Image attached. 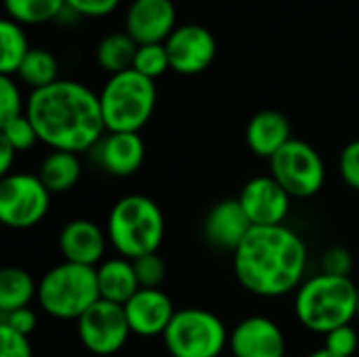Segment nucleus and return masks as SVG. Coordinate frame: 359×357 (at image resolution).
I'll list each match as a JSON object with an SVG mask.
<instances>
[{"label":"nucleus","instance_id":"obj_1","mask_svg":"<svg viewBox=\"0 0 359 357\" xmlns=\"http://www.w3.org/2000/svg\"><path fill=\"white\" fill-rule=\"evenodd\" d=\"M25 116L34 124L38 141L50 151H90L107 133L99 95L76 80H57L46 88L32 90Z\"/></svg>","mask_w":359,"mask_h":357},{"label":"nucleus","instance_id":"obj_2","mask_svg":"<svg viewBox=\"0 0 359 357\" xmlns=\"http://www.w3.org/2000/svg\"><path fill=\"white\" fill-rule=\"evenodd\" d=\"M307 259V244L290 227H252L233 252V271L250 295L278 299L305 282Z\"/></svg>","mask_w":359,"mask_h":357},{"label":"nucleus","instance_id":"obj_3","mask_svg":"<svg viewBox=\"0 0 359 357\" xmlns=\"http://www.w3.org/2000/svg\"><path fill=\"white\" fill-rule=\"evenodd\" d=\"M294 316L311 332L328 335L358 318V284L351 278L318 274L294 292Z\"/></svg>","mask_w":359,"mask_h":357},{"label":"nucleus","instance_id":"obj_4","mask_svg":"<svg viewBox=\"0 0 359 357\" xmlns=\"http://www.w3.org/2000/svg\"><path fill=\"white\" fill-rule=\"evenodd\" d=\"M105 231L118 257L135 261L158 252L166 234V221L156 200L143 194H130L111 206Z\"/></svg>","mask_w":359,"mask_h":357},{"label":"nucleus","instance_id":"obj_5","mask_svg":"<svg viewBox=\"0 0 359 357\" xmlns=\"http://www.w3.org/2000/svg\"><path fill=\"white\" fill-rule=\"evenodd\" d=\"M38 305L55 320L78 322L97 301V267L63 261L48 269L38 282Z\"/></svg>","mask_w":359,"mask_h":357},{"label":"nucleus","instance_id":"obj_6","mask_svg":"<svg viewBox=\"0 0 359 357\" xmlns=\"http://www.w3.org/2000/svg\"><path fill=\"white\" fill-rule=\"evenodd\" d=\"M107 133H139L154 116L156 82L135 69L114 74L99 93Z\"/></svg>","mask_w":359,"mask_h":357},{"label":"nucleus","instance_id":"obj_7","mask_svg":"<svg viewBox=\"0 0 359 357\" xmlns=\"http://www.w3.org/2000/svg\"><path fill=\"white\" fill-rule=\"evenodd\" d=\"M162 341L172 357H219L229 347V332L217 314L185 307L175 314Z\"/></svg>","mask_w":359,"mask_h":357},{"label":"nucleus","instance_id":"obj_8","mask_svg":"<svg viewBox=\"0 0 359 357\" xmlns=\"http://www.w3.org/2000/svg\"><path fill=\"white\" fill-rule=\"evenodd\" d=\"M271 177L290 198H313L326 181V166L320 151L303 139H290L271 160Z\"/></svg>","mask_w":359,"mask_h":357},{"label":"nucleus","instance_id":"obj_9","mask_svg":"<svg viewBox=\"0 0 359 357\" xmlns=\"http://www.w3.org/2000/svg\"><path fill=\"white\" fill-rule=\"evenodd\" d=\"M50 191L29 173H11L0 179V223L11 229L36 227L50 210Z\"/></svg>","mask_w":359,"mask_h":357},{"label":"nucleus","instance_id":"obj_10","mask_svg":"<svg viewBox=\"0 0 359 357\" xmlns=\"http://www.w3.org/2000/svg\"><path fill=\"white\" fill-rule=\"evenodd\" d=\"M76 332L82 347L99 357L118 353L133 335L124 314V305H116L103 299L97 301L76 322Z\"/></svg>","mask_w":359,"mask_h":357},{"label":"nucleus","instance_id":"obj_11","mask_svg":"<svg viewBox=\"0 0 359 357\" xmlns=\"http://www.w3.org/2000/svg\"><path fill=\"white\" fill-rule=\"evenodd\" d=\"M164 44L168 50L170 69L181 76L202 74L217 57V40L212 32L200 23L177 25Z\"/></svg>","mask_w":359,"mask_h":357},{"label":"nucleus","instance_id":"obj_12","mask_svg":"<svg viewBox=\"0 0 359 357\" xmlns=\"http://www.w3.org/2000/svg\"><path fill=\"white\" fill-rule=\"evenodd\" d=\"M238 200L248 215L252 227H273L284 225L290 213L292 198L271 175H263L250 179L242 187Z\"/></svg>","mask_w":359,"mask_h":357},{"label":"nucleus","instance_id":"obj_13","mask_svg":"<svg viewBox=\"0 0 359 357\" xmlns=\"http://www.w3.org/2000/svg\"><path fill=\"white\" fill-rule=\"evenodd\" d=\"M124 27L137 44H164L177 29L175 0H133Z\"/></svg>","mask_w":359,"mask_h":357},{"label":"nucleus","instance_id":"obj_14","mask_svg":"<svg viewBox=\"0 0 359 357\" xmlns=\"http://www.w3.org/2000/svg\"><path fill=\"white\" fill-rule=\"evenodd\" d=\"M233 357H284L286 337L278 322L267 316H248L229 332Z\"/></svg>","mask_w":359,"mask_h":357},{"label":"nucleus","instance_id":"obj_15","mask_svg":"<svg viewBox=\"0 0 359 357\" xmlns=\"http://www.w3.org/2000/svg\"><path fill=\"white\" fill-rule=\"evenodd\" d=\"M130 332L143 339L164 337L177 309L172 299L162 288H139L137 295L124 305Z\"/></svg>","mask_w":359,"mask_h":357},{"label":"nucleus","instance_id":"obj_16","mask_svg":"<svg viewBox=\"0 0 359 357\" xmlns=\"http://www.w3.org/2000/svg\"><path fill=\"white\" fill-rule=\"evenodd\" d=\"M109 238L90 219H72L59 231V252L63 261L99 267L105 259Z\"/></svg>","mask_w":359,"mask_h":357},{"label":"nucleus","instance_id":"obj_17","mask_svg":"<svg viewBox=\"0 0 359 357\" xmlns=\"http://www.w3.org/2000/svg\"><path fill=\"white\" fill-rule=\"evenodd\" d=\"M90 151L97 166L111 177H133L145 160V143L139 133H105Z\"/></svg>","mask_w":359,"mask_h":357},{"label":"nucleus","instance_id":"obj_18","mask_svg":"<svg viewBox=\"0 0 359 357\" xmlns=\"http://www.w3.org/2000/svg\"><path fill=\"white\" fill-rule=\"evenodd\" d=\"M250 229L252 223L238 198H227L217 202L204 219L206 242L227 252H236Z\"/></svg>","mask_w":359,"mask_h":357},{"label":"nucleus","instance_id":"obj_19","mask_svg":"<svg viewBox=\"0 0 359 357\" xmlns=\"http://www.w3.org/2000/svg\"><path fill=\"white\" fill-rule=\"evenodd\" d=\"M290 139V120L278 109H261L246 124V145L259 158L271 160Z\"/></svg>","mask_w":359,"mask_h":357},{"label":"nucleus","instance_id":"obj_20","mask_svg":"<svg viewBox=\"0 0 359 357\" xmlns=\"http://www.w3.org/2000/svg\"><path fill=\"white\" fill-rule=\"evenodd\" d=\"M97 284L101 299L116 305H126L141 288L133 261L124 257L105 259L97 267Z\"/></svg>","mask_w":359,"mask_h":357},{"label":"nucleus","instance_id":"obj_21","mask_svg":"<svg viewBox=\"0 0 359 357\" xmlns=\"http://www.w3.org/2000/svg\"><path fill=\"white\" fill-rule=\"evenodd\" d=\"M80 177L82 162L80 156L72 151H50L38 168V179L50 194H65L74 189Z\"/></svg>","mask_w":359,"mask_h":357},{"label":"nucleus","instance_id":"obj_22","mask_svg":"<svg viewBox=\"0 0 359 357\" xmlns=\"http://www.w3.org/2000/svg\"><path fill=\"white\" fill-rule=\"evenodd\" d=\"M38 299V282L21 267H4L0 271V314L29 307Z\"/></svg>","mask_w":359,"mask_h":357},{"label":"nucleus","instance_id":"obj_23","mask_svg":"<svg viewBox=\"0 0 359 357\" xmlns=\"http://www.w3.org/2000/svg\"><path fill=\"white\" fill-rule=\"evenodd\" d=\"M137 48H139V44L126 32H120V34L116 32V34H107L105 38L99 40L95 59L101 69H105L109 76H114V74L133 69Z\"/></svg>","mask_w":359,"mask_h":357},{"label":"nucleus","instance_id":"obj_24","mask_svg":"<svg viewBox=\"0 0 359 357\" xmlns=\"http://www.w3.org/2000/svg\"><path fill=\"white\" fill-rule=\"evenodd\" d=\"M15 76L19 82H23L32 90L46 88V86L55 84L57 80H61L59 63H57L55 55L44 48H29V53L25 55V59L19 65Z\"/></svg>","mask_w":359,"mask_h":357},{"label":"nucleus","instance_id":"obj_25","mask_svg":"<svg viewBox=\"0 0 359 357\" xmlns=\"http://www.w3.org/2000/svg\"><path fill=\"white\" fill-rule=\"evenodd\" d=\"M27 53L29 42L23 27L8 17L0 19V76H15Z\"/></svg>","mask_w":359,"mask_h":357},{"label":"nucleus","instance_id":"obj_26","mask_svg":"<svg viewBox=\"0 0 359 357\" xmlns=\"http://www.w3.org/2000/svg\"><path fill=\"white\" fill-rule=\"evenodd\" d=\"M6 17L19 25L46 23L67 11L65 0H4Z\"/></svg>","mask_w":359,"mask_h":357},{"label":"nucleus","instance_id":"obj_27","mask_svg":"<svg viewBox=\"0 0 359 357\" xmlns=\"http://www.w3.org/2000/svg\"><path fill=\"white\" fill-rule=\"evenodd\" d=\"M133 69L149 80H156L162 74H166L170 69L166 44H139Z\"/></svg>","mask_w":359,"mask_h":357},{"label":"nucleus","instance_id":"obj_28","mask_svg":"<svg viewBox=\"0 0 359 357\" xmlns=\"http://www.w3.org/2000/svg\"><path fill=\"white\" fill-rule=\"evenodd\" d=\"M0 139L8 141L17 151H27L38 143V135L34 124L29 122V118L23 114L11 122L0 124Z\"/></svg>","mask_w":359,"mask_h":357},{"label":"nucleus","instance_id":"obj_29","mask_svg":"<svg viewBox=\"0 0 359 357\" xmlns=\"http://www.w3.org/2000/svg\"><path fill=\"white\" fill-rule=\"evenodd\" d=\"M25 103L17 80L13 76H0V124L23 116Z\"/></svg>","mask_w":359,"mask_h":357},{"label":"nucleus","instance_id":"obj_30","mask_svg":"<svg viewBox=\"0 0 359 357\" xmlns=\"http://www.w3.org/2000/svg\"><path fill=\"white\" fill-rule=\"evenodd\" d=\"M133 265L141 288H160L162 282L166 280V265L158 252L139 257L133 261Z\"/></svg>","mask_w":359,"mask_h":357},{"label":"nucleus","instance_id":"obj_31","mask_svg":"<svg viewBox=\"0 0 359 357\" xmlns=\"http://www.w3.org/2000/svg\"><path fill=\"white\" fill-rule=\"evenodd\" d=\"M324 349L339 357H353L359 349V335L353 324L341 326L324 335Z\"/></svg>","mask_w":359,"mask_h":357},{"label":"nucleus","instance_id":"obj_32","mask_svg":"<svg viewBox=\"0 0 359 357\" xmlns=\"http://www.w3.org/2000/svg\"><path fill=\"white\" fill-rule=\"evenodd\" d=\"M353 269V257L343 246H330L322 255V274L339 276V278H351Z\"/></svg>","mask_w":359,"mask_h":357},{"label":"nucleus","instance_id":"obj_33","mask_svg":"<svg viewBox=\"0 0 359 357\" xmlns=\"http://www.w3.org/2000/svg\"><path fill=\"white\" fill-rule=\"evenodd\" d=\"M339 170L345 185L351 187L353 191H359V139L349 141L343 147L339 158Z\"/></svg>","mask_w":359,"mask_h":357},{"label":"nucleus","instance_id":"obj_34","mask_svg":"<svg viewBox=\"0 0 359 357\" xmlns=\"http://www.w3.org/2000/svg\"><path fill=\"white\" fill-rule=\"evenodd\" d=\"M0 357H34L29 337L0 326Z\"/></svg>","mask_w":359,"mask_h":357},{"label":"nucleus","instance_id":"obj_35","mask_svg":"<svg viewBox=\"0 0 359 357\" xmlns=\"http://www.w3.org/2000/svg\"><path fill=\"white\" fill-rule=\"evenodd\" d=\"M0 326H6L23 337H29L38 326V316L32 307L15 309L8 314H0Z\"/></svg>","mask_w":359,"mask_h":357},{"label":"nucleus","instance_id":"obj_36","mask_svg":"<svg viewBox=\"0 0 359 357\" xmlns=\"http://www.w3.org/2000/svg\"><path fill=\"white\" fill-rule=\"evenodd\" d=\"M67 11L82 17H107L111 15L120 0H65Z\"/></svg>","mask_w":359,"mask_h":357},{"label":"nucleus","instance_id":"obj_37","mask_svg":"<svg viewBox=\"0 0 359 357\" xmlns=\"http://www.w3.org/2000/svg\"><path fill=\"white\" fill-rule=\"evenodd\" d=\"M17 149L8 143V141H4V139H0V175L2 177H6V175H11L13 170V162H15V158H17Z\"/></svg>","mask_w":359,"mask_h":357},{"label":"nucleus","instance_id":"obj_38","mask_svg":"<svg viewBox=\"0 0 359 357\" xmlns=\"http://www.w3.org/2000/svg\"><path fill=\"white\" fill-rule=\"evenodd\" d=\"M307 357H339V356H334V353H330L328 349H324V347H322V349H318V351L309 353Z\"/></svg>","mask_w":359,"mask_h":357},{"label":"nucleus","instance_id":"obj_39","mask_svg":"<svg viewBox=\"0 0 359 357\" xmlns=\"http://www.w3.org/2000/svg\"><path fill=\"white\" fill-rule=\"evenodd\" d=\"M355 320H359V286H358V318Z\"/></svg>","mask_w":359,"mask_h":357}]
</instances>
